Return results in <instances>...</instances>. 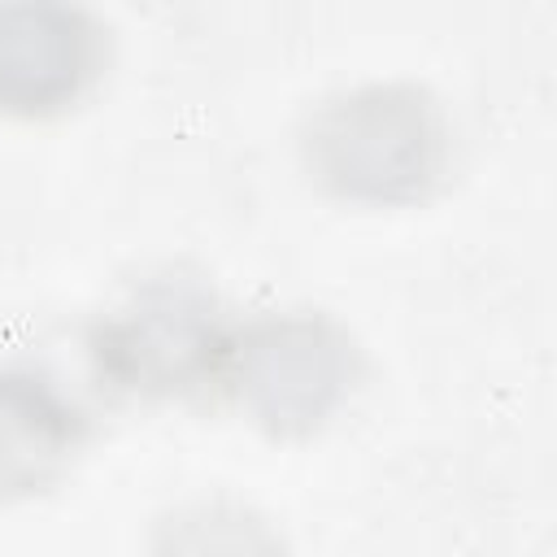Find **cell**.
Masks as SVG:
<instances>
[{
  "label": "cell",
  "mask_w": 557,
  "mask_h": 557,
  "mask_svg": "<svg viewBox=\"0 0 557 557\" xmlns=\"http://www.w3.org/2000/svg\"><path fill=\"white\" fill-rule=\"evenodd\" d=\"M305 170L348 205L400 209L426 200L448 170V122L413 83H366L309 113Z\"/></svg>",
  "instance_id": "6da1fadb"
},
{
  "label": "cell",
  "mask_w": 557,
  "mask_h": 557,
  "mask_svg": "<svg viewBox=\"0 0 557 557\" xmlns=\"http://www.w3.org/2000/svg\"><path fill=\"white\" fill-rule=\"evenodd\" d=\"M361 352L326 313H265L235 331L222 352L218 383L239 413L278 435H313L352 396Z\"/></svg>",
  "instance_id": "7a4b0ae2"
},
{
  "label": "cell",
  "mask_w": 557,
  "mask_h": 557,
  "mask_svg": "<svg viewBox=\"0 0 557 557\" xmlns=\"http://www.w3.org/2000/svg\"><path fill=\"white\" fill-rule=\"evenodd\" d=\"M226 326L205 283L183 274L144 278L91 331V366L100 383L135 400H170L200 383H218Z\"/></svg>",
  "instance_id": "3957f363"
},
{
  "label": "cell",
  "mask_w": 557,
  "mask_h": 557,
  "mask_svg": "<svg viewBox=\"0 0 557 557\" xmlns=\"http://www.w3.org/2000/svg\"><path fill=\"white\" fill-rule=\"evenodd\" d=\"M104 70V26L83 0H0V113L61 117Z\"/></svg>",
  "instance_id": "277c9868"
},
{
  "label": "cell",
  "mask_w": 557,
  "mask_h": 557,
  "mask_svg": "<svg viewBox=\"0 0 557 557\" xmlns=\"http://www.w3.org/2000/svg\"><path fill=\"white\" fill-rule=\"evenodd\" d=\"M87 413L39 366H0V500L48 492L83 453Z\"/></svg>",
  "instance_id": "5b68a950"
}]
</instances>
